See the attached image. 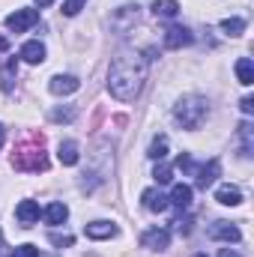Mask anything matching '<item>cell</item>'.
I'll list each match as a JSON object with an SVG mask.
<instances>
[{"label":"cell","mask_w":254,"mask_h":257,"mask_svg":"<svg viewBox=\"0 0 254 257\" xmlns=\"http://www.w3.org/2000/svg\"><path fill=\"white\" fill-rule=\"evenodd\" d=\"M215 200L224 203V206H236V203H242V192H239L236 186H221V189L215 192Z\"/></svg>","instance_id":"9a60e30c"},{"label":"cell","mask_w":254,"mask_h":257,"mask_svg":"<svg viewBox=\"0 0 254 257\" xmlns=\"http://www.w3.org/2000/svg\"><path fill=\"white\" fill-rule=\"evenodd\" d=\"M177 12H180L177 0H156L153 3V15L156 18H177Z\"/></svg>","instance_id":"2e32d148"},{"label":"cell","mask_w":254,"mask_h":257,"mask_svg":"<svg viewBox=\"0 0 254 257\" xmlns=\"http://www.w3.org/2000/svg\"><path fill=\"white\" fill-rule=\"evenodd\" d=\"M78 87H81V81H78L75 75H54L51 84H48V90H51L54 96H69V93H75Z\"/></svg>","instance_id":"30bf717a"},{"label":"cell","mask_w":254,"mask_h":257,"mask_svg":"<svg viewBox=\"0 0 254 257\" xmlns=\"http://www.w3.org/2000/svg\"><path fill=\"white\" fill-rule=\"evenodd\" d=\"M12 168H15V171H24V174L48 171V156H45V150H42V138H36L33 144L18 147L15 156H12Z\"/></svg>","instance_id":"7a4b0ae2"},{"label":"cell","mask_w":254,"mask_h":257,"mask_svg":"<svg viewBox=\"0 0 254 257\" xmlns=\"http://www.w3.org/2000/svg\"><path fill=\"white\" fill-rule=\"evenodd\" d=\"M221 30H224V36H233V39H236V36L245 33V21H242V18H224V21H221Z\"/></svg>","instance_id":"44dd1931"},{"label":"cell","mask_w":254,"mask_h":257,"mask_svg":"<svg viewBox=\"0 0 254 257\" xmlns=\"http://www.w3.org/2000/svg\"><path fill=\"white\" fill-rule=\"evenodd\" d=\"M51 120H54V123H72V120H75V108H57V111L51 114Z\"/></svg>","instance_id":"d4e9b609"},{"label":"cell","mask_w":254,"mask_h":257,"mask_svg":"<svg viewBox=\"0 0 254 257\" xmlns=\"http://www.w3.org/2000/svg\"><path fill=\"white\" fill-rule=\"evenodd\" d=\"M239 138H242V156H251V147H254L251 123H242V126H239Z\"/></svg>","instance_id":"603a6c76"},{"label":"cell","mask_w":254,"mask_h":257,"mask_svg":"<svg viewBox=\"0 0 254 257\" xmlns=\"http://www.w3.org/2000/svg\"><path fill=\"white\" fill-rule=\"evenodd\" d=\"M141 242H144V248H150V251H165V248L171 245V233H168L165 227H150V230L141 236Z\"/></svg>","instance_id":"5b68a950"},{"label":"cell","mask_w":254,"mask_h":257,"mask_svg":"<svg viewBox=\"0 0 254 257\" xmlns=\"http://www.w3.org/2000/svg\"><path fill=\"white\" fill-rule=\"evenodd\" d=\"M218 177H221V162H218V159H209L203 168H197V180H194V183H197V189L206 192Z\"/></svg>","instance_id":"8992f818"},{"label":"cell","mask_w":254,"mask_h":257,"mask_svg":"<svg viewBox=\"0 0 254 257\" xmlns=\"http://www.w3.org/2000/svg\"><path fill=\"white\" fill-rule=\"evenodd\" d=\"M84 233L90 239H111V236H117V227L111 221H93V224H84Z\"/></svg>","instance_id":"8fae6325"},{"label":"cell","mask_w":254,"mask_h":257,"mask_svg":"<svg viewBox=\"0 0 254 257\" xmlns=\"http://www.w3.org/2000/svg\"><path fill=\"white\" fill-rule=\"evenodd\" d=\"M84 3H87V0H63V15H69V18L78 15V12L84 9Z\"/></svg>","instance_id":"484cf974"},{"label":"cell","mask_w":254,"mask_h":257,"mask_svg":"<svg viewBox=\"0 0 254 257\" xmlns=\"http://www.w3.org/2000/svg\"><path fill=\"white\" fill-rule=\"evenodd\" d=\"M209 239L239 242V239H242V233H239V227H236V224H230V221H215V224L209 227Z\"/></svg>","instance_id":"9c48e42d"},{"label":"cell","mask_w":254,"mask_h":257,"mask_svg":"<svg viewBox=\"0 0 254 257\" xmlns=\"http://www.w3.org/2000/svg\"><path fill=\"white\" fill-rule=\"evenodd\" d=\"M18 57H21V60H27V63H42V60H45V45H42V42H36V39H33V42H24V45H21V51H18Z\"/></svg>","instance_id":"4fadbf2b"},{"label":"cell","mask_w":254,"mask_h":257,"mask_svg":"<svg viewBox=\"0 0 254 257\" xmlns=\"http://www.w3.org/2000/svg\"><path fill=\"white\" fill-rule=\"evenodd\" d=\"M209 114V102L203 96H183L180 105H174V117L183 128H200Z\"/></svg>","instance_id":"3957f363"},{"label":"cell","mask_w":254,"mask_h":257,"mask_svg":"<svg viewBox=\"0 0 254 257\" xmlns=\"http://www.w3.org/2000/svg\"><path fill=\"white\" fill-rule=\"evenodd\" d=\"M194 257H206V254H194Z\"/></svg>","instance_id":"d6a6232c"},{"label":"cell","mask_w":254,"mask_h":257,"mask_svg":"<svg viewBox=\"0 0 254 257\" xmlns=\"http://www.w3.org/2000/svg\"><path fill=\"white\" fill-rule=\"evenodd\" d=\"M12 257H39V248L36 245H21V248H15Z\"/></svg>","instance_id":"4316f807"},{"label":"cell","mask_w":254,"mask_h":257,"mask_svg":"<svg viewBox=\"0 0 254 257\" xmlns=\"http://www.w3.org/2000/svg\"><path fill=\"white\" fill-rule=\"evenodd\" d=\"M191 30L189 27H180V24H171L165 30V48H183V45H191Z\"/></svg>","instance_id":"52a82bcc"},{"label":"cell","mask_w":254,"mask_h":257,"mask_svg":"<svg viewBox=\"0 0 254 257\" xmlns=\"http://www.w3.org/2000/svg\"><path fill=\"white\" fill-rule=\"evenodd\" d=\"M3 141H6V128H3V123H0V147H3Z\"/></svg>","instance_id":"1f68e13d"},{"label":"cell","mask_w":254,"mask_h":257,"mask_svg":"<svg viewBox=\"0 0 254 257\" xmlns=\"http://www.w3.org/2000/svg\"><path fill=\"white\" fill-rule=\"evenodd\" d=\"M51 242H54V245H60V248H69V245H72V236H60V233H51Z\"/></svg>","instance_id":"83f0119b"},{"label":"cell","mask_w":254,"mask_h":257,"mask_svg":"<svg viewBox=\"0 0 254 257\" xmlns=\"http://www.w3.org/2000/svg\"><path fill=\"white\" fill-rule=\"evenodd\" d=\"M15 72H18V60L9 57V60H6V72H3V93H12V87H15Z\"/></svg>","instance_id":"7402d4cb"},{"label":"cell","mask_w":254,"mask_h":257,"mask_svg":"<svg viewBox=\"0 0 254 257\" xmlns=\"http://www.w3.org/2000/svg\"><path fill=\"white\" fill-rule=\"evenodd\" d=\"M242 111H245V114H254V99H251V96H245V99H242Z\"/></svg>","instance_id":"f1b7e54d"},{"label":"cell","mask_w":254,"mask_h":257,"mask_svg":"<svg viewBox=\"0 0 254 257\" xmlns=\"http://www.w3.org/2000/svg\"><path fill=\"white\" fill-rule=\"evenodd\" d=\"M147 156H150V159H156V162H162V159L168 156V138H165V135H159V138H153V144H150V150H147Z\"/></svg>","instance_id":"ffe728a7"},{"label":"cell","mask_w":254,"mask_h":257,"mask_svg":"<svg viewBox=\"0 0 254 257\" xmlns=\"http://www.w3.org/2000/svg\"><path fill=\"white\" fill-rule=\"evenodd\" d=\"M66 218H69L66 203H51V206L45 209V221H48V224H63Z\"/></svg>","instance_id":"ac0fdd59"},{"label":"cell","mask_w":254,"mask_h":257,"mask_svg":"<svg viewBox=\"0 0 254 257\" xmlns=\"http://www.w3.org/2000/svg\"><path fill=\"white\" fill-rule=\"evenodd\" d=\"M15 218H18L21 227H33V224L39 221V203H36V200H21V203L15 206Z\"/></svg>","instance_id":"ba28073f"},{"label":"cell","mask_w":254,"mask_h":257,"mask_svg":"<svg viewBox=\"0 0 254 257\" xmlns=\"http://www.w3.org/2000/svg\"><path fill=\"white\" fill-rule=\"evenodd\" d=\"M168 203H174L177 209H189L191 206V186H186V183L174 186V192H171V200H168Z\"/></svg>","instance_id":"5bb4252c"},{"label":"cell","mask_w":254,"mask_h":257,"mask_svg":"<svg viewBox=\"0 0 254 257\" xmlns=\"http://www.w3.org/2000/svg\"><path fill=\"white\" fill-rule=\"evenodd\" d=\"M150 72V57H144L141 51H120L111 60V72H108V93L117 102H132L147 81Z\"/></svg>","instance_id":"6da1fadb"},{"label":"cell","mask_w":254,"mask_h":257,"mask_svg":"<svg viewBox=\"0 0 254 257\" xmlns=\"http://www.w3.org/2000/svg\"><path fill=\"white\" fill-rule=\"evenodd\" d=\"M57 159H60L63 165H78V144H75V141H63Z\"/></svg>","instance_id":"d6986e66"},{"label":"cell","mask_w":254,"mask_h":257,"mask_svg":"<svg viewBox=\"0 0 254 257\" xmlns=\"http://www.w3.org/2000/svg\"><path fill=\"white\" fill-rule=\"evenodd\" d=\"M141 200H144V206L150 209V212H165L171 203H168V197L159 192V189H147V192L141 194Z\"/></svg>","instance_id":"7c38bea8"},{"label":"cell","mask_w":254,"mask_h":257,"mask_svg":"<svg viewBox=\"0 0 254 257\" xmlns=\"http://www.w3.org/2000/svg\"><path fill=\"white\" fill-rule=\"evenodd\" d=\"M153 177H156V183H159V186H168V183L174 180V177H171V168H168V165H156Z\"/></svg>","instance_id":"cb8c5ba5"},{"label":"cell","mask_w":254,"mask_h":257,"mask_svg":"<svg viewBox=\"0 0 254 257\" xmlns=\"http://www.w3.org/2000/svg\"><path fill=\"white\" fill-rule=\"evenodd\" d=\"M236 78H239L242 87H251L254 84V63L248 57H239V60H236Z\"/></svg>","instance_id":"e0dca14e"},{"label":"cell","mask_w":254,"mask_h":257,"mask_svg":"<svg viewBox=\"0 0 254 257\" xmlns=\"http://www.w3.org/2000/svg\"><path fill=\"white\" fill-rule=\"evenodd\" d=\"M218 257H242V254H236V251H230V248H221V254Z\"/></svg>","instance_id":"f546056e"},{"label":"cell","mask_w":254,"mask_h":257,"mask_svg":"<svg viewBox=\"0 0 254 257\" xmlns=\"http://www.w3.org/2000/svg\"><path fill=\"white\" fill-rule=\"evenodd\" d=\"M51 3H54V0H36V6H39V9H45V6H51Z\"/></svg>","instance_id":"4dcf8cb0"},{"label":"cell","mask_w":254,"mask_h":257,"mask_svg":"<svg viewBox=\"0 0 254 257\" xmlns=\"http://www.w3.org/2000/svg\"><path fill=\"white\" fill-rule=\"evenodd\" d=\"M36 21H39V9H15L12 15H6V27H9L12 33H24V30H30Z\"/></svg>","instance_id":"277c9868"}]
</instances>
